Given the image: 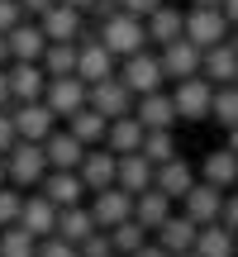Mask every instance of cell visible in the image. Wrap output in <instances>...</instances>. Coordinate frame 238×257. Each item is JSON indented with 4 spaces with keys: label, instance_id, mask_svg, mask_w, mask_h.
<instances>
[{
    "label": "cell",
    "instance_id": "obj_1",
    "mask_svg": "<svg viewBox=\"0 0 238 257\" xmlns=\"http://www.w3.org/2000/svg\"><path fill=\"white\" fill-rule=\"evenodd\" d=\"M95 38H100L105 48L124 62V57H138V53H148V29H143V19H134V15H124L119 10L114 19H105L100 29H95Z\"/></svg>",
    "mask_w": 238,
    "mask_h": 257
},
{
    "label": "cell",
    "instance_id": "obj_2",
    "mask_svg": "<svg viewBox=\"0 0 238 257\" xmlns=\"http://www.w3.org/2000/svg\"><path fill=\"white\" fill-rule=\"evenodd\" d=\"M76 76H81L86 86L119 76V57L100 43V38H95V29H86V34H81V43H76Z\"/></svg>",
    "mask_w": 238,
    "mask_h": 257
},
{
    "label": "cell",
    "instance_id": "obj_3",
    "mask_svg": "<svg viewBox=\"0 0 238 257\" xmlns=\"http://www.w3.org/2000/svg\"><path fill=\"white\" fill-rule=\"evenodd\" d=\"M43 176H48L43 143H15L5 153V181L15 186V191H24V186H43Z\"/></svg>",
    "mask_w": 238,
    "mask_h": 257
},
{
    "label": "cell",
    "instance_id": "obj_4",
    "mask_svg": "<svg viewBox=\"0 0 238 257\" xmlns=\"http://www.w3.org/2000/svg\"><path fill=\"white\" fill-rule=\"evenodd\" d=\"M229 34H233V24L224 19V10H186V38H191L195 48H219V43H229Z\"/></svg>",
    "mask_w": 238,
    "mask_h": 257
},
{
    "label": "cell",
    "instance_id": "obj_5",
    "mask_svg": "<svg viewBox=\"0 0 238 257\" xmlns=\"http://www.w3.org/2000/svg\"><path fill=\"white\" fill-rule=\"evenodd\" d=\"M119 81L129 86V95H153V91H162V62H157V53H138V57H124L119 62Z\"/></svg>",
    "mask_w": 238,
    "mask_h": 257
},
{
    "label": "cell",
    "instance_id": "obj_6",
    "mask_svg": "<svg viewBox=\"0 0 238 257\" xmlns=\"http://www.w3.org/2000/svg\"><path fill=\"white\" fill-rule=\"evenodd\" d=\"M210 100H214V86L205 81V76H191V81H176V86H172L176 119H186V124L210 119Z\"/></svg>",
    "mask_w": 238,
    "mask_h": 257
},
{
    "label": "cell",
    "instance_id": "obj_7",
    "mask_svg": "<svg viewBox=\"0 0 238 257\" xmlns=\"http://www.w3.org/2000/svg\"><path fill=\"white\" fill-rule=\"evenodd\" d=\"M10 119H15L19 143H48V134H57V114L43 100L34 105H10Z\"/></svg>",
    "mask_w": 238,
    "mask_h": 257
},
{
    "label": "cell",
    "instance_id": "obj_8",
    "mask_svg": "<svg viewBox=\"0 0 238 257\" xmlns=\"http://www.w3.org/2000/svg\"><path fill=\"white\" fill-rule=\"evenodd\" d=\"M86 105H91L105 124H114V119H124V114H134V95H129V86L119 81V76H110V81H95L91 95H86Z\"/></svg>",
    "mask_w": 238,
    "mask_h": 257
},
{
    "label": "cell",
    "instance_id": "obj_9",
    "mask_svg": "<svg viewBox=\"0 0 238 257\" xmlns=\"http://www.w3.org/2000/svg\"><path fill=\"white\" fill-rule=\"evenodd\" d=\"M86 210H91L95 229H105V233H110V229H119V224H129V219H134V195H124L119 186H110V191H95Z\"/></svg>",
    "mask_w": 238,
    "mask_h": 257
},
{
    "label": "cell",
    "instance_id": "obj_10",
    "mask_svg": "<svg viewBox=\"0 0 238 257\" xmlns=\"http://www.w3.org/2000/svg\"><path fill=\"white\" fill-rule=\"evenodd\" d=\"M200 48L191 43V38H176V43L157 48V62H162V76L167 81H191V76H200Z\"/></svg>",
    "mask_w": 238,
    "mask_h": 257
},
{
    "label": "cell",
    "instance_id": "obj_11",
    "mask_svg": "<svg viewBox=\"0 0 238 257\" xmlns=\"http://www.w3.org/2000/svg\"><path fill=\"white\" fill-rule=\"evenodd\" d=\"M86 95H91V86H86L81 76H57V81H48L43 105L57 114V119H72L76 110H86Z\"/></svg>",
    "mask_w": 238,
    "mask_h": 257
},
{
    "label": "cell",
    "instance_id": "obj_12",
    "mask_svg": "<svg viewBox=\"0 0 238 257\" xmlns=\"http://www.w3.org/2000/svg\"><path fill=\"white\" fill-rule=\"evenodd\" d=\"M5 76H10V100H15V105H34V100H43V91H48V72H43L38 62H10Z\"/></svg>",
    "mask_w": 238,
    "mask_h": 257
},
{
    "label": "cell",
    "instance_id": "obj_13",
    "mask_svg": "<svg viewBox=\"0 0 238 257\" xmlns=\"http://www.w3.org/2000/svg\"><path fill=\"white\" fill-rule=\"evenodd\" d=\"M224 200L229 195L219 191V186H205V181H195L191 191H186V200H181V214L186 219H195L205 229V224H219V214H224Z\"/></svg>",
    "mask_w": 238,
    "mask_h": 257
},
{
    "label": "cell",
    "instance_id": "obj_14",
    "mask_svg": "<svg viewBox=\"0 0 238 257\" xmlns=\"http://www.w3.org/2000/svg\"><path fill=\"white\" fill-rule=\"evenodd\" d=\"M38 29H43L48 43H81L86 15H81V10H72V5H53L43 19H38Z\"/></svg>",
    "mask_w": 238,
    "mask_h": 257
},
{
    "label": "cell",
    "instance_id": "obj_15",
    "mask_svg": "<svg viewBox=\"0 0 238 257\" xmlns=\"http://www.w3.org/2000/svg\"><path fill=\"white\" fill-rule=\"evenodd\" d=\"M19 229H24L29 233V238H38V243H43V238H53V233H57V205L53 200H43V195H29L24 191V210H19Z\"/></svg>",
    "mask_w": 238,
    "mask_h": 257
},
{
    "label": "cell",
    "instance_id": "obj_16",
    "mask_svg": "<svg viewBox=\"0 0 238 257\" xmlns=\"http://www.w3.org/2000/svg\"><path fill=\"white\" fill-rule=\"evenodd\" d=\"M114 172H119V157L110 153V148H91V153L81 157V167H76V176H81L86 195L110 191V186H114Z\"/></svg>",
    "mask_w": 238,
    "mask_h": 257
},
{
    "label": "cell",
    "instance_id": "obj_17",
    "mask_svg": "<svg viewBox=\"0 0 238 257\" xmlns=\"http://www.w3.org/2000/svg\"><path fill=\"white\" fill-rule=\"evenodd\" d=\"M134 119L143 124V134H162V128L176 124V105L167 91H153V95H138L134 100Z\"/></svg>",
    "mask_w": 238,
    "mask_h": 257
},
{
    "label": "cell",
    "instance_id": "obj_18",
    "mask_svg": "<svg viewBox=\"0 0 238 257\" xmlns=\"http://www.w3.org/2000/svg\"><path fill=\"white\" fill-rule=\"evenodd\" d=\"M5 43H10V62H43V53H48V38H43V29H38V19L15 24L5 34Z\"/></svg>",
    "mask_w": 238,
    "mask_h": 257
},
{
    "label": "cell",
    "instance_id": "obj_19",
    "mask_svg": "<svg viewBox=\"0 0 238 257\" xmlns=\"http://www.w3.org/2000/svg\"><path fill=\"white\" fill-rule=\"evenodd\" d=\"M91 153V148H81L67 128H57V134H48L43 143V157H48V172H76L81 167V157Z\"/></svg>",
    "mask_w": 238,
    "mask_h": 257
},
{
    "label": "cell",
    "instance_id": "obj_20",
    "mask_svg": "<svg viewBox=\"0 0 238 257\" xmlns=\"http://www.w3.org/2000/svg\"><path fill=\"white\" fill-rule=\"evenodd\" d=\"M200 76H205L210 86H238V53H233V43L205 48V57H200Z\"/></svg>",
    "mask_w": 238,
    "mask_h": 257
},
{
    "label": "cell",
    "instance_id": "obj_21",
    "mask_svg": "<svg viewBox=\"0 0 238 257\" xmlns=\"http://www.w3.org/2000/svg\"><path fill=\"white\" fill-rule=\"evenodd\" d=\"M153 176H157V167L148 162L143 153H129V157H119L114 186H119L124 195H143V191H153Z\"/></svg>",
    "mask_w": 238,
    "mask_h": 257
},
{
    "label": "cell",
    "instance_id": "obj_22",
    "mask_svg": "<svg viewBox=\"0 0 238 257\" xmlns=\"http://www.w3.org/2000/svg\"><path fill=\"white\" fill-rule=\"evenodd\" d=\"M38 195L53 200L57 210H72V205L86 200V186H81V176H76V172H48L43 186H38Z\"/></svg>",
    "mask_w": 238,
    "mask_h": 257
},
{
    "label": "cell",
    "instance_id": "obj_23",
    "mask_svg": "<svg viewBox=\"0 0 238 257\" xmlns=\"http://www.w3.org/2000/svg\"><path fill=\"white\" fill-rule=\"evenodd\" d=\"M195 238H200V224H195V219H186V214H172V219H167L162 224V229H157V248H162V252H195Z\"/></svg>",
    "mask_w": 238,
    "mask_h": 257
},
{
    "label": "cell",
    "instance_id": "obj_24",
    "mask_svg": "<svg viewBox=\"0 0 238 257\" xmlns=\"http://www.w3.org/2000/svg\"><path fill=\"white\" fill-rule=\"evenodd\" d=\"M143 29H148V43L167 48V43H176V38H186V15L176 5H162V10H153V15L143 19Z\"/></svg>",
    "mask_w": 238,
    "mask_h": 257
},
{
    "label": "cell",
    "instance_id": "obj_25",
    "mask_svg": "<svg viewBox=\"0 0 238 257\" xmlns=\"http://www.w3.org/2000/svg\"><path fill=\"white\" fill-rule=\"evenodd\" d=\"M195 186V172H191V162L186 157H176V162H167V167H157V176H153V191H162L167 200H186V191Z\"/></svg>",
    "mask_w": 238,
    "mask_h": 257
},
{
    "label": "cell",
    "instance_id": "obj_26",
    "mask_svg": "<svg viewBox=\"0 0 238 257\" xmlns=\"http://www.w3.org/2000/svg\"><path fill=\"white\" fill-rule=\"evenodd\" d=\"M200 181H205V186H219V191L238 186V157L229 153V148H214V153H205V162H200Z\"/></svg>",
    "mask_w": 238,
    "mask_h": 257
},
{
    "label": "cell",
    "instance_id": "obj_27",
    "mask_svg": "<svg viewBox=\"0 0 238 257\" xmlns=\"http://www.w3.org/2000/svg\"><path fill=\"white\" fill-rule=\"evenodd\" d=\"M91 233H95V219H91V210H86V205L57 210V233H53V238H62V243H72V248H81Z\"/></svg>",
    "mask_w": 238,
    "mask_h": 257
},
{
    "label": "cell",
    "instance_id": "obj_28",
    "mask_svg": "<svg viewBox=\"0 0 238 257\" xmlns=\"http://www.w3.org/2000/svg\"><path fill=\"white\" fill-rule=\"evenodd\" d=\"M134 219L143 224L148 233H157L167 219H172V200H167L162 191H143V195H134Z\"/></svg>",
    "mask_w": 238,
    "mask_h": 257
},
{
    "label": "cell",
    "instance_id": "obj_29",
    "mask_svg": "<svg viewBox=\"0 0 238 257\" xmlns=\"http://www.w3.org/2000/svg\"><path fill=\"white\" fill-rule=\"evenodd\" d=\"M105 148H110L114 157H129L143 148V124L134 119V114H124V119H114L110 128H105Z\"/></svg>",
    "mask_w": 238,
    "mask_h": 257
},
{
    "label": "cell",
    "instance_id": "obj_30",
    "mask_svg": "<svg viewBox=\"0 0 238 257\" xmlns=\"http://www.w3.org/2000/svg\"><path fill=\"white\" fill-rule=\"evenodd\" d=\"M105 128H110V124H105L91 105H86V110H76L72 119H67V134H72L81 148H105Z\"/></svg>",
    "mask_w": 238,
    "mask_h": 257
},
{
    "label": "cell",
    "instance_id": "obj_31",
    "mask_svg": "<svg viewBox=\"0 0 238 257\" xmlns=\"http://www.w3.org/2000/svg\"><path fill=\"white\" fill-rule=\"evenodd\" d=\"M195 257H238V238L224 224H205L195 238Z\"/></svg>",
    "mask_w": 238,
    "mask_h": 257
},
{
    "label": "cell",
    "instance_id": "obj_32",
    "mask_svg": "<svg viewBox=\"0 0 238 257\" xmlns=\"http://www.w3.org/2000/svg\"><path fill=\"white\" fill-rule=\"evenodd\" d=\"M48 72V81H57V76H76V43H48L43 62H38Z\"/></svg>",
    "mask_w": 238,
    "mask_h": 257
},
{
    "label": "cell",
    "instance_id": "obj_33",
    "mask_svg": "<svg viewBox=\"0 0 238 257\" xmlns=\"http://www.w3.org/2000/svg\"><path fill=\"white\" fill-rule=\"evenodd\" d=\"M210 119L219 124V128H238V86H214Z\"/></svg>",
    "mask_w": 238,
    "mask_h": 257
},
{
    "label": "cell",
    "instance_id": "obj_34",
    "mask_svg": "<svg viewBox=\"0 0 238 257\" xmlns=\"http://www.w3.org/2000/svg\"><path fill=\"white\" fill-rule=\"evenodd\" d=\"M138 153L148 157V162L153 167H167V162H176V138H172V128H162V134H143V148H138Z\"/></svg>",
    "mask_w": 238,
    "mask_h": 257
},
{
    "label": "cell",
    "instance_id": "obj_35",
    "mask_svg": "<svg viewBox=\"0 0 238 257\" xmlns=\"http://www.w3.org/2000/svg\"><path fill=\"white\" fill-rule=\"evenodd\" d=\"M110 243H114V257H134L148 243V229L138 219H129V224H119V229H110Z\"/></svg>",
    "mask_w": 238,
    "mask_h": 257
},
{
    "label": "cell",
    "instance_id": "obj_36",
    "mask_svg": "<svg viewBox=\"0 0 238 257\" xmlns=\"http://www.w3.org/2000/svg\"><path fill=\"white\" fill-rule=\"evenodd\" d=\"M0 257H38V238H29L19 224L0 229Z\"/></svg>",
    "mask_w": 238,
    "mask_h": 257
},
{
    "label": "cell",
    "instance_id": "obj_37",
    "mask_svg": "<svg viewBox=\"0 0 238 257\" xmlns=\"http://www.w3.org/2000/svg\"><path fill=\"white\" fill-rule=\"evenodd\" d=\"M19 210H24V191H15V186H0V229L19 224Z\"/></svg>",
    "mask_w": 238,
    "mask_h": 257
},
{
    "label": "cell",
    "instance_id": "obj_38",
    "mask_svg": "<svg viewBox=\"0 0 238 257\" xmlns=\"http://www.w3.org/2000/svg\"><path fill=\"white\" fill-rule=\"evenodd\" d=\"M76 252H81V257H114V243H110V233H105V229H95Z\"/></svg>",
    "mask_w": 238,
    "mask_h": 257
},
{
    "label": "cell",
    "instance_id": "obj_39",
    "mask_svg": "<svg viewBox=\"0 0 238 257\" xmlns=\"http://www.w3.org/2000/svg\"><path fill=\"white\" fill-rule=\"evenodd\" d=\"M15 24H24V10H19V0H0V34H10Z\"/></svg>",
    "mask_w": 238,
    "mask_h": 257
},
{
    "label": "cell",
    "instance_id": "obj_40",
    "mask_svg": "<svg viewBox=\"0 0 238 257\" xmlns=\"http://www.w3.org/2000/svg\"><path fill=\"white\" fill-rule=\"evenodd\" d=\"M162 5H167V0H119V10L134 15V19H148L153 10H162Z\"/></svg>",
    "mask_w": 238,
    "mask_h": 257
},
{
    "label": "cell",
    "instance_id": "obj_41",
    "mask_svg": "<svg viewBox=\"0 0 238 257\" xmlns=\"http://www.w3.org/2000/svg\"><path fill=\"white\" fill-rule=\"evenodd\" d=\"M38 257H81V252H76L72 243H62V238H43L38 243Z\"/></svg>",
    "mask_w": 238,
    "mask_h": 257
},
{
    "label": "cell",
    "instance_id": "obj_42",
    "mask_svg": "<svg viewBox=\"0 0 238 257\" xmlns=\"http://www.w3.org/2000/svg\"><path fill=\"white\" fill-rule=\"evenodd\" d=\"M15 143H19V134H15V119H10V110H0V157H5Z\"/></svg>",
    "mask_w": 238,
    "mask_h": 257
},
{
    "label": "cell",
    "instance_id": "obj_43",
    "mask_svg": "<svg viewBox=\"0 0 238 257\" xmlns=\"http://www.w3.org/2000/svg\"><path fill=\"white\" fill-rule=\"evenodd\" d=\"M219 224H224V229H229L233 238H238V195H229V200H224V214H219Z\"/></svg>",
    "mask_w": 238,
    "mask_h": 257
},
{
    "label": "cell",
    "instance_id": "obj_44",
    "mask_svg": "<svg viewBox=\"0 0 238 257\" xmlns=\"http://www.w3.org/2000/svg\"><path fill=\"white\" fill-rule=\"evenodd\" d=\"M57 0H19V10H24V19H43L48 10H53Z\"/></svg>",
    "mask_w": 238,
    "mask_h": 257
},
{
    "label": "cell",
    "instance_id": "obj_45",
    "mask_svg": "<svg viewBox=\"0 0 238 257\" xmlns=\"http://www.w3.org/2000/svg\"><path fill=\"white\" fill-rule=\"evenodd\" d=\"M86 15H95V24H105V19H114V15H119V0H95Z\"/></svg>",
    "mask_w": 238,
    "mask_h": 257
},
{
    "label": "cell",
    "instance_id": "obj_46",
    "mask_svg": "<svg viewBox=\"0 0 238 257\" xmlns=\"http://www.w3.org/2000/svg\"><path fill=\"white\" fill-rule=\"evenodd\" d=\"M10 105H15L10 100V76H5V67H0V110H10Z\"/></svg>",
    "mask_w": 238,
    "mask_h": 257
},
{
    "label": "cell",
    "instance_id": "obj_47",
    "mask_svg": "<svg viewBox=\"0 0 238 257\" xmlns=\"http://www.w3.org/2000/svg\"><path fill=\"white\" fill-rule=\"evenodd\" d=\"M134 257H172V252H162V248H157V243H153V238H148V243H143V248H138Z\"/></svg>",
    "mask_w": 238,
    "mask_h": 257
},
{
    "label": "cell",
    "instance_id": "obj_48",
    "mask_svg": "<svg viewBox=\"0 0 238 257\" xmlns=\"http://www.w3.org/2000/svg\"><path fill=\"white\" fill-rule=\"evenodd\" d=\"M224 19H229V24L238 29V0H224Z\"/></svg>",
    "mask_w": 238,
    "mask_h": 257
},
{
    "label": "cell",
    "instance_id": "obj_49",
    "mask_svg": "<svg viewBox=\"0 0 238 257\" xmlns=\"http://www.w3.org/2000/svg\"><path fill=\"white\" fill-rule=\"evenodd\" d=\"M57 5H72V10H81V15H86V10H91L95 0H57Z\"/></svg>",
    "mask_w": 238,
    "mask_h": 257
},
{
    "label": "cell",
    "instance_id": "obj_50",
    "mask_svg": "<svg viewBox=\"0 0 238 257\" xmlns=\"http://www.w3.org/2000/svg\"><path fill=\"white\" fill-rule=\"evenodd\" d=\"M195 10H224V0H191Z\"/></svg>",
    "mask_w": 238,
    "mask_h": 257
},
{
    "label": "cell",
    "instance_id": "obj_51",
    "mask_svg": "<svg viewBox=\"0 0 238 257\" xmlns=\"http://www.w3.org/2000/svg\"><path fill=\"white\" fill-rule=\"evenodd\" d=\"M0 67H10V43H5V34H0Z\"/></svg>",
    "mask_w": 238,
    "mask_h": 257
},
{
    "label": "cell",
    "instance_id": "obj_52",
    "mask_svg": "<svg viewBox=\"0 0 238 257\" xmlns=\"http://www.w3.org/2000/svg\"><path fill=\"white\" fill-rule=\"evenodd\" d=\"M224 148H229V153L238 157V128H229V143H224Z\"/></svg>",
    "mask_w": 238,
    "mask_h": 257
},
{
    "label": "cell",
    "instance_id": "obj_53",
    "mask_svg": "<svg viewBox=\"0 0 238 257\" xmlns=\"http://www.w3.org/2000/svg\"><path fill=\"white\" fill-rule=\"evenodd\" d=\"M0 186H10V181H5V157H0Z\"/></svg>",
    "mask_w": 238,
    "mask_h": 257
},
{
    "label": "cell",
    "instance_id": "obj_54",
    "mask_svg": "<svg viewBox=\"0 0 238 257\" xmlns=\"http://www.w3.org/2000/svg\"><path fill=\"white\" fill-rule=\"evenodd\" d=\"M229 43H233V53H238V29H233V34H229Z\"/></svg>",
    "mask_w": 238,
    "mask_h": 257
},
{
    "label": "cell",
    "instance_id": "obj_55",
    "mask_svg": "<svg viewBox=\"0 0 238 257\" xmlns=\"http://www.w3.org/2000/svg\"><path fill=\"white\" fill-rule=\"evenodd\" d=\"M176 257H195V252H176Z\"/></svg>",
    "mask_w": 238,
    "mask_h": 257
},
{
    "label": "cell",
    "instance_id": "obj_56",
    "mask_svg": "<svg viewBox=\"0 0 238 257\" xmlns=\"http://www.w3.org/2000/svg\"><path fill=\"white\" fill-rule=\"evenodd\" d=\"M167 5H176V0H167Z\"/></svg>",
    "mask_w": 238,
    "mask_h": 257
}]
</instances>
